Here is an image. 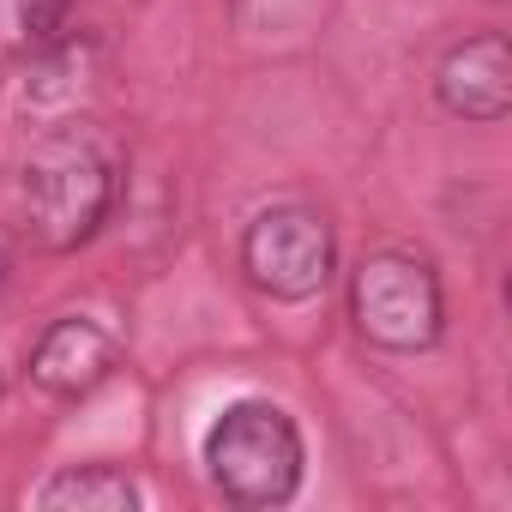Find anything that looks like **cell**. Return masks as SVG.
<instances>
[{"mask_svg":"<svg viewBox=\"0 0 512 512\" xmlns=\"http://www.w3.org/2000/svg\"><path fill=\"white\" fill-rule=\"evenodd\" d=\"M109 199H115V169H109V157L91 133L67 127V133H49L31 151L25 205H31V223H37L43 247L67 253V247L91 241L97 223L109 217Z\"/></svg>","mask_w":512,"mask_h":512,"instance_id":"1","label":"cell"},{"mask_svg":"<svg viewBox=\"0 0 512 512\" xmlns=\"http://www.w3.org/2000/svg\"><path fill=\"white\" fill-rule=\"evenodd\" d=\"M211 482L241 506H278L302 482V434L278 404H229L217 428L205 434Z\"/></svg>","mask_w":512,"mask_h":512,"instance_id":"2","label":"cell"},{"mask_svg":"<svg viewBox=\"0 0 512 512\" xmlns=\"http://www.w3.org/2000/svg\"><path fill=\"white\" fill-rule=\"evenodd\" d=\"M350 308H356V326L386 350H428L446 326L440 278L422 260H410V253H374V260H362Z\"/></svg>","mask_w":512,"mask_h":512,"instance_id":"3","label":"cell"},{"mask_svg":"<svg viewBox=\"0 0 512 512\" xmlns=\"http://www.w3.org/2000/svg\"><path fill=\"white\" fill-rule=\"evenodd\" d=\"M241 266L266 296L308 302L332 278V229H326V217H314L302 205H278L266 217H253V229L241 241Z\"/></svg>","mask_w":512,"mask_h":512,"instance_id":"4","label":"cell"},{"mask_svg":"<svg viewBox=\"0 0 512 512\" xmlns=\"http://www.w3.org/2000/svg\"><path fill=\"white\" fill-rule=\"evenodd\" d=\"M440 103L464 121H500L512 109V49L506 37H470L440 61Z\"/></svg>","mask_w":512,"mask_h":512,"instance_id":"5","label":"cell"},{"mask_svg":"<svg viewBox=\"0 0 512 512\" xmlns=\"http://www.w3.org/2000/svg\"><path fill=\"white\" fill-rule=\"evenodd\" d=\"M109 368H115V344H109V332L91 326V320H61V326H49L43 344L31 350V380H37L43 392H55V398L91 392Z\"/></svg>","mask_w":512,"mask_h":512,"instance_id":"6","label":"cell"},{"mask_svg":"<svg viewBox=\"0 0 512 512\" xmlns=\"http://www.w3.org/2000/svg\"><path fill=\"white\" fill-rule=\"evenodd\" d=\"M43 506L49 512H133L139 488L109 464H85V470H61L43 488Z\"/></svg>","mask_w":512,"mask_h":512,"instance_id":"7","label":"cell"},{"mask_svg":"<svg viewBox=\"0 0 512 512\" xmlns=\"http://www.w3.org/2000/svg\"><path fill=\"white\" fill-rule=\"evenodd\" d=\"M19 19H25L31 43H55L73 19V0H19Z\"/></svg>","mask_w":512,"mask_h":512,"instance_id":"8","label":"cell"},{"mask_svg":"<svg viewBox=\"0 0 512 512\" xmlns=\"http://www.w3.org/2000/svg\"><path fill=\"white\" fill-rule=\"evenodd\" d=\"M0 272H7V266H0Z\"/></svg>","mask_w":512,"mask_h":512,"instance_id":"9","label":"cell"}]
</instances>
